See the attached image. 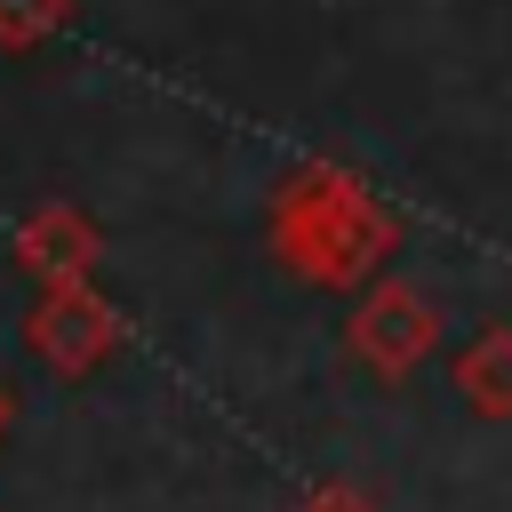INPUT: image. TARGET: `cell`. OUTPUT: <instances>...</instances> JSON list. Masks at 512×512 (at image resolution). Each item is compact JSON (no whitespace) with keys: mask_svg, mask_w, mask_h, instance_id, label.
Returning <instances> with one entry per match:
<instances>
[{"mask_svg":"<svg viewBox=\"0 0 512 512\" xmlns=\"http://www.w3.org/2000/svg\"><path fill=\"white\" fill-rule=\"evenodd\" d=\"M264 248L312 288H368L400 256V216L336 160H304L264 200Z\"/></svg>","mask_w":512,"mask_h":512,"instance_id":"6da1fadb","label":"cell"},{"mask_svg":"<svg viewBox=\"0 0 512 512\" xmlns=\"http://www.w3.org/2000/svg\"><path fill=\"white\" fill-rule=\"evenodd\" d=\"M432 344H440V304H432L416 280H400V272H376V280L360 288L352 320H344V352H352L368 376H384V384H408V376L432 360Z\"/></svg>","mask_w":512,"mask_h":512,"instance_id":"7a4b0ae2","label":"cell"},{"mask_svg":"<svg viewBox=\"0 0 512 512\" xmlns=\"http://www.w3.org/2000/svg\"><path fill=\"white\" fill-rule=\"evenodd\" d=\"M24 344L48 376H88L120 352V312L96 296V280H64V288H40L32 312H24Z\"/></svg>","mask_w":512,"mask_h":512,"instance_id":"3957f363","label":"cell"},{"mask_svg":"<svg viewBox=\"0 0 512 512\" xmlns=\"http://www.w3.org/2000/svg\"><path fill=\"white\" fill-rule=\"evenodd\" d=\"M8 256H16L40 288H64V280H88V272H96L104 232H96V216H88V208H72V200H40V208L16 224Z\"/></svg>","mask_w":512,"mask_h":512,"instance_id":"277c9868","label":"cell"},{"mask_svg":"<svg viewBox=\"0 0 512 512\" xmlns=\"http://www.w3.org/2000/svg\"><path fill=\"white\" fill-rule=\"evenodd\" d=\"M456 400L480 416V424H512V320L480 328L464 352H456Z\"/></svg>","mask_w":512,"mask_h":512,"instance_id":"5b68a950","label":"cell"},{"mask_svg":"<svg viewBox=\"0 0 512 512\" xmlns=\"http://www.w3.org/2000/svg\"><path fill=\"white\" fill-rule=\"evenodd\" d=\"M64 16L72 0H0V48H40Z\"/></svg>","mask_w":512,"mask_h":512,"instance_id":"8992f818","label":"cell"},{"mask_svg":"<svg viewBox=\"0 0 512 512\" xmlns=\"http://www.w3.org/2000/svg\"><path fill=\"white\" fill-rule=\"evenodd\" d=\"M288 512H384L368 488H352V480H320V488H304Z\"/></svg>","mask_w":512,"mask_h":512,"instance_id":"52a82bcc","label":"cell"},{"mask_svg":"<svg viewBox=\"0 0 512 512\" xmlns=\"http://www.w3.org/2000/svg\"><path fill=\"white\" fill-rule=\"evenodd\" d=\"M8 424H16V400H8V384H0V432H8Z\"/></svg>","mask_w":512,"mask_h":512,"instance_id":"ba28073f","label":"cell"}]
</instances>
